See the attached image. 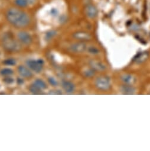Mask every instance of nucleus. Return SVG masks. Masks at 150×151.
Instances as JSON below:
<instances>
[{
	"label": "nucleus",
	"mask_w": 150,
	"mask_h": 151,
	"mask_svg": "<svg viewBox=\"0 0 150 151\" xmlns=\"http://www.w3.org/2000/svg\"><path fill=\"white\" fill-rule=\"evenodd\" d=\"M73 37L80 40H89L92 38L91 35L85 32H78L73 34Z\"/></svg>",
	"instance_id": "6e6552de"
},
{
	"label": "nucleus",
	"mask_w": 150,
	"mask_h": 151,
	"mask_svg": "<svg viewBox=\"0 0 150 151\" xmlns=\"http://www.w3.org/2000/svg\"><path fill=\"white\" fill-rule=\"evenodd\" d=\"M26 63L28 67L32 70L36 72H40L43 69L44 62L41 59L29 60Z\"/></svg>",
	"instance_id": "7ed1b4c3"
},
{
	"label": "nucleus",
	"mask_w": 150,
	"mask_h": 151,
	"mask_svg": "<svg viewBox=\"0 0 150 151\" xmlns=\"http://www.w3.org/2000/svg\"><path fill=\"white\" fill-rule=\"evenodd\" d=\"M6 18L9 22L13 26L23 28L27 26L30 19L28 14L17 8H10L6 13Z\"/></svg>",
	"instance_id": "f257e3e1"
},
{
	"label": "nucleus",
	"mask_w": 150,
	"mask_h": 151,
	"mask_svg": "<svg viewBox=\"0 0 150 151\" xmlns=\"http://www.w3.org/2000/svg\"><path fill=\"white\" fill-rule=\"evenodd\" d=\"M122 92L126 94H134L135 92V89L128 84L122 87Z\"/></svg>",
	"instance_id": "4468645a"
},
{
	"label": "nucleus",
	"mask_w": 150,
	"mask_h": 151,
	"mask_svg": "<svg viewBox=\"0 0 150 151\" xmlns=\"http://www.w3.org/2000/svg\"><path fill=\"white\" fill-rule=\"evenodd\" d=\"M15 4L20 8H25L29 5L27 0H15Z\"/></svg>",
	"instance_id": "2eb2a0df"
},
{
	"label": "nucleus",
	"mask_w": 150,
	"mask_h": 151,
	"mask_svg": "<svg viewBox=\"0 0 150 151\" xmlns=\"http://www.w3.org/2000/svg\"><path fill=\"white\" fill-rule=\"evenodd\" d=\"M70 50L75 53H81L86 49V45L84 43H76L73 44L70 47Z\"/></svg>",
	"instance_id": "0eeeda50"
},
{
	"label": "nucleus",
	"mask_w": 150,
	"mask_h": 151,
	"mask_svg": "<svg viewBox=\"0 0 150 151\" xmlns=\"http://www.w3.org/2000/svg\"><path fill=\"white\" fill-rule=\"evenodd\" d=\"M37 87H38L39 88H40L41 90H43V89H46L47 88V86L46 84V83L41 80L40 79H37L35 81L34 83Z\"/></svg>",
	"instance_id": "dca6fc26"
},
{
	"label": "nucleus",
	"mask_w": 150,
	"mask_h": 151,
	"mask_svg": "<svg viewBox=\"0 0 150 151\" xmlns=\"http://www.w3.org/2000/svg\"><path fill=\"white\" fill-rule=\"evenodd\" d=\"M62 87L64 91L67 93H73L75 88L74 84L68 81H63L62 83Z\"/></svg>",
	"instance_id": "9b49d317"
},
{
	"label": "nucleus",
	"mask_w": 150,
	"mask_h": 151,
	"mask_svg": "<svg viewBox=\"0 0 150 151\" xmlns=\"http://www.w3.org/2000/svg\"><path fill=\"white\" fill-rule=\"evenodd\" d=\"M3 45L6 49L10 51H16L20 48V45L10 33H6L4 35Z\"/></svg>",
	"instance_id": "f03ea898"
},
{
	"label": "nucleus",
	"mask_w": 150,
	"mask_h": 151,
	"mask_svg": "<svg viewBox=\"0 0 150 151\" xmlns=\"http://www.w3.org/2000/svg\"><path fill=\"white\" fill-rule=\"evenodd\" d=\"M96 87L101 90H106L110 88V79L107 77H100L96 81Z\"/></svg>",
	"instance_id": "20e7f679"
},
{
	"label": "nucleus",
	"mask_w": 150,
	"mask_h": 151,
	"mask_svg": "<svg viewBox=\"0 0 150 151\" xmlns=\"http://www.w3.org/2000/svg\"><path fill=\"white\" fill-rule=\"evenodd\" d=\"M19 40L23 44L28 45H30L32 42V37L30 35L26 32H20L18 33Z\"/></svg>",
	"instance_id": "423d86ee"
},
{
	"label": "nucleus",
	"mask_w": 150,
	"mask_h": 151,
	"mask_svg": "<svg viewBox=\"0 0 150 151\" xmlns=\"http://www.w3.org/2000/svg\"><path fill=\"white\" fill-rule=\"evenodd\" d=\"M90 65L91 66V67L96 70H99V71H102L105 69V66L104 65V63H102V62L98 61V60H92L90 62Z\"/></svg>",
	"instance_id": "9d476101"
},
{
	"label": "nucleus",
	"mask_w": 150,
	"mask_h": 151,
	"mask_svg": "<svg viewBox=\"0 0 150 151\" xmlns=\"http://www.w3.org/2000/svg\"><path fill=\"white\" fill-rule=\"evenodd\" d=\"M122 80L124 83L129 85L134 83L135 78L131 75H124L122 77Z\"/></svg>",
	"instance_id": "ddd939ff"
},
{
	"label": "nucleus",
	"mask_w": 150,
	"mask_h": 151,
	"mask_svg": "<svg viewBox=\"0 0 150 151\" xmlns=\"http://www.w3.org/2000/svg\"><path fill=\"white\" fill-rule=\"evenodd\" d=\"M88 52L92 55H97L99 53V49L94 46H91L88 48Z\"/></svg>",
	"instance_id": "aec40b11"
},
{
	"label": "nucleus",
	"mask_w": 150,
	"mask_h": 151,
	"mask_svg": "<svg viewBox=\"0 0 150 151\" xmlns=\"http://www.w3.org/2000/svg\"><path fill=\"white\" fill-rule=\"evenodd\" d=\"M41 89L40 88H39L38 87H37L34 84H33V85H31L30 87V91L35 94H39L41 93Z\"/></svg>",
	"instance_id": "f3484780"
},
{
	"label": "nucleus",
	"mask_w": 150,
	"mask_h": 151,
	"mask_svg": "<svg viewBox=\"0 0 150 151\" xmlns=\"http://www.w3.org/2000/svg\"><path fill=\"white\" fill-rule=\"evenodd\" d=\"M148 57V53L146 52H142L138 53L134 58V61L135 63H139L143 62Z\"/></svg>",
	"instance_id": "f8f14e48"
},
{
	"label": "nucleus",
	"mask_w": 150,
	"mask_h": 151,
	"mask_svg": "<svg viewBox=\"0 0 150 151\" xmlns=\"http://www.w3.org/2000/svg\"><path fill=\"white\" fill-rule=\"evenodd\" d=\"M95 74V72L91 70H88L85 72V75L86 77H92Z\"/></svg>",
	"instance_id": "393cba45"
},
{
	"label": "nucleus",
	"mask_w": 150,
	"mask_h": 151,
	"mask_svg": "<svg viewBox=\"0 0 150 151\" xmlns=\"http://www.w3.org/2000/svg\"><path fill=\"white\" fill-rule=\"evenodd\" d=\"M50 14L52 17H56L59 14V11L56 8H52L50 11Z\"/></svg>",
	"instance_id": "4be33fe9"
},
{
	"label": "nucleus",
	"mask_w": 150,
	"mask_h": 151,
	"mask_svg": "<svg viewBox=\"0 0 150 151\" xmlns=\"http://www.w3.org/2000/svg\"><path fill=\"white\" fill-rule=\"evenodd\" d=\"M49 82L50 83V84L53 86H56L57 85V81L53 78H50L49 79Z\"/></svg>",
	"instance_id": "5701e85b"
},
{
	"label": "nucleus",
	"mask_w": 150,
	"mask_h": 151,
	"mask_svg": "<svg viewBox=\"0 0 150 151\" xmlns=\"http://www.w3.org/2000/svg\"><path fill=\"white\" fill-rule=\"evenodd\" d=\"M4 63L7 65L11 66V65H14L16 64V60L13 59H9L4 61Z\"/></svg>",
	"instance_id": "412c9836"
},
{
	"label": "nucleus",
	"mask_w": 150,
	"mask_h": 151,
	"mask_svg": "<svg viewBox=\"0 0 150 151\" xmlns=\"http://www.w3.org/2000/svg\"><path fill=\"white\" fill-rule=\"evenodd\" d=\"M19 73L22 77L25 78H30L32 76V73L31 71L26 67L24 66H20L18 68Z\"/></svg>",
	"instance_id": "1a4fd4ad"
},
{
	"label": "nucleus",
	"mask_w": 150,
	"mask_h": 151,
	"mask_svg": "<svg viewBox=\"0 0 150 151\" xmlns=\"http://www.w3.org/2000/svg\"><path fill=\"white\" fill-rule=\"evenodd\" d=\"M13 73V71L9 68L3 69L1 71V74L4 75V76H10V75H11Z\"/></svg>",
	"instance_id": "6ab92c4d"
},
{
	"label": "nucleus",
	"mask_w": 150,
	"mask_h": 151,
	"mask_svg": "<svg viewBox=\"0 0 150 151\" xmlns=\"http://www.w3.org/2000/svg\"><path fill=\"white\" fill-rule=\"evenodd\" d=\"M27 1L28 4H33L36 1V0H27Z\"/></svg>",
	"instance_id": "a878e982"
},
{
	"label": "nucleus",
	"mask_w": 150,
	"mask_h": 151,
	"mask_svg": "<svg viewBox=\"0 0 150 151\" xmlns=\"http://www.w3.org/2000/svg\"><path fill=\"white\" fill-rule=\"evenodd\" d=\"M14 81L13 79L10 77H6L4 80V82L7 83V84H11L13 83Z\"/></svg>",
	"instance_id": "b1692460"
},
{
	"label": "nucleus",
	"mask_w": 150,
	"mask_h": 151,
	"mask_svg": "<svg viewBox=\"0 0 150 151\" xmlns=\"http://www.w3.org/2000/svg\"><path fill=\"white\" fill-rule=\"evenodd\" d=\"M85 13L89 18L94 19L98 16V11L96 7L92 4H88L85 8Z\"/></svg>",
	"instance_id": "39448f33"
},
{
	"label": "nucleus",
	"mask_w": 150,
	"mask_h": 151,
	"mask_svg": "<svg viewBox=\"0 0 150 151\" xmlns=\"http://www.w3.org/2000/svg\"><path fill=\"white\" fill-rule=\"evenodd\" d=\"M56 32L54 30L49 31L47 33H46L45 35V39L46 40H49L51 39L54 36H56Z\"/></svg>",
	"instance_id": "a211bd4d"
}]
</instances>
